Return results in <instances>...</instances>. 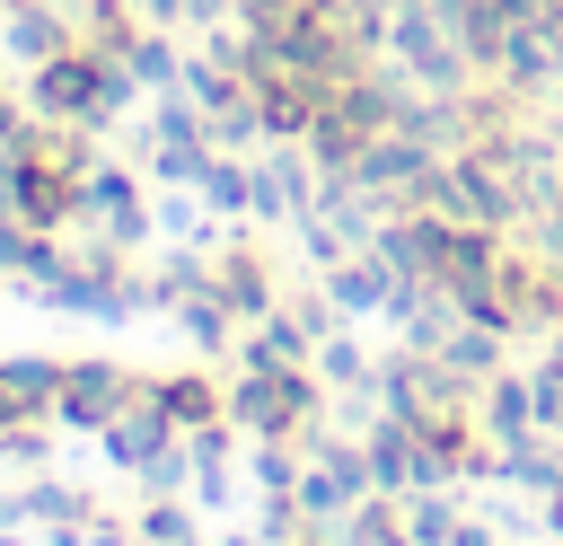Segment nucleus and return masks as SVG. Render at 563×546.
<instances>
[{"label":"nucleus","instance_id":"obj_3","mask_svg":"<svg viewBox=\"0 0 563 546\" xmlns=\"http://www.w3.org/2000/svg\"><path fill=\"white\" fill-rule=\"evenodd\" d=\"M0 35H9V53H26V62L70 53V44H62V26H53L44 9H18V0H0Z\"/></svg>","mask_w":563,"mask_h":546},{"label":"nucleus","instance_id":"obj_5","mask_svg":"<svg viewBox=\"0 0 563 546\" xmlns=\"http://www.w3.org/2000/svg\"><path fill=\"white\" fill-rule=\"evenodd\" d=\"M18 511H26V520H79V493H62V484H26Z\"/></svg>","mask_w":563,"mask_h":546},{"label":"nucleus","instance_id":"obj_4","mask_svg":"<svg viewBox=\"0 0 563 546\" xmlns=\"http://www.w3.org/2000/svg\"><path fill=\"white\" fill-rule=\"evenodd\" d=\"M158 405H167V423H211V387L202 379H167Z\"/></svg>","mask_w":563,"mask_h":546},{"label":"nucleus","instance_id":"obj_7","mask_svg":"<svg viewBox=\"0 0 563 546\" xmlns=\"http://www.w3.org/2000/svg\"><path fill=\"white\" fill-rule=\"evenodd\" d=\"M0 546H26V537H9V520H0Z\"/></svg>","mask_w":563,"mask_h":546},{"label":"nucleus","instance_id":"obj_1","mask_svg":"<svg viewBox=\"0 0 563 546\" xmlns=\"http://www.w3.org/2000/svg\"><path fill=\"white\" fill-rule=\"evenodd\" d=\"M123 405H132V379H123V370H106V361H70L53 423H70V432H97V423H114Z\"/></svg>","mask_w":563,"mask_h":546},{"label":"nucleus","instance_id":"obj_2","mask_svg":"<svg viewBox=\"0 0 563 546\" xmlns=\"http://www.w3.org/2000/svg\"><path fill=\"white\" fill-rule=\"evenodd\" d=\"M62 361H35V352H9L0 361V423H53V405H62Z\"/></svg>","mask_w":563,"mask_h":546},{"label":"nucleus","instance_id":"obj_6","mask_svg":"<svg viewBox=\"0 0 563 546\" xmlns=\"http://www.w3.org/2000/svg\"><path fill=\"white\" fill-rule=\"evenodd\" d=\"M0 220H18V159H0Z\"/></svg>","mask_w":563,"mask_h":546}]
</instances>
